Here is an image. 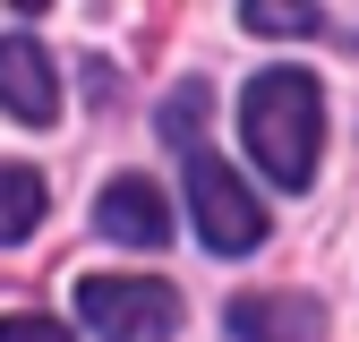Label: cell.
<instances>
[{
  "instance_id": "obj_2",
  "label": "cell",
  "mask_w": 359,
  "mask_h": 342,
  "mask_svg": "<svg viewBox=\"0 0 359 342\" xmlns=\"http://www.w3.org/2000/svg\"><path fill=\"white\" fill-rule=\"evenodd\" d=\"M77 317L103 342H171L180 334V291L146 274H86L77 282Z\"/></svg>"
},
{
  "instance_id": "obj_9",
  "label": "cell",
  "mask_w": 359,
  "mask_h": 342,
  "mask_svg": "<svg viewBox=\"0 0 359 342\" xmlns=\"http://www.w3.org/2000/svg\"><path fill=\"white\" fill-rule=\"evenodd\" d=\"M0 342H69V325H52V317H0Z\"/></svg>"
},
{
  "instance_id": "obj_4",
  "label": "cell",
  "mask_w": 359,
  "mask_h": 342,
  "mask_svg": "<svg viewBox=\"0 0 359 342\" xmlns=\"http://www.w3.org/2000/svg\"><path fill=\"white\" fill-rule=\"evenodd\" d=\"M95 231L111 248H163L171 240V205H163V189L146 180V171H120V180L103 189V205H95Z\"/></svg>"
},
{
  "instance_id": "obj_7",
  "label": "cell",
  "mask_w": 359,
  "mask_h": 342,
  "mask_svg": "<svg viewBox=\"0 0 359 342\" xmlns=\"http://www.w3.org/2000/svg\"><path fill=\"white\" fill-rule=\"evenodd\" d=\"M43 223V180L26 163H0V240H26Z\"/></svg>"
},
{
  "instance_id": "obj_3",
  "label": "cell",
  "mask_w": 359,
  "mask_h": 342,
  "mask_svg": "<svg viewBox=\"0 0 359 342\" xmlns=\"http://www.w3.org/2000/svg\"><path fill=\"white\" fill-rule=\"evenodd\" d=\"M189 205H197V231H205L214 256H248L265 240V205L240 189V171L214 146H189Z\"/></svg>"
},
{
  "instance_id": "obj_6",
  "label": "cell",
  "mask_w": 359,
  "mask_h": 342,
  "mask_svg": "<svg viewBox=\"0 0 359 342\" xmlns=\"http://www.w3.org/2000/svg\"><path fill=\"white\" fill-rule=\"evenodd\" d=\"M231 334L240 342H325V317L308 299H283V291H240L231 299Z\"/></svg>"
},
{
  "instance_id": "obj_1",
  "label": "cell",
  "mask_w": 359,
  "mask_h": 342,
  "mask_svg": "<svg viewBox=\"0 0 359 342\" xmlns=\"http://www.w3.org/2000/svg\"><path fill=\"white\" fill-rule=\"evenodd\" d=\"M240 128H248V154L274 171L283 189H299L308 171H317V146H325V103H317V77H308V69H265V77H248Z\"/></svg>"
},
{
  "instance_id": "obj_5",
  "label": "cell",
  "mask_w": 359,
  "mask_h": 342,
  "mask_svg": "<svg viewBox=\"0 0 359 342\" xmlns=\"http://www.w3.org/2000/svg\"><path fill=\"white\" fill-rule=\"evenodd\" d=\"M0 111H18L26 128L60 120V77H52V60H43L34 34H0Z\"/></svg>"
},
{
  "instance_id": "obj_8",
  "label": "cell",
  "mask_w": 359,
  "mask_h": 342,
  "mask_svg": "<svg viewBox=\"0 0 359 342\" xmlns=\"http://www.w3.org/2000/svg\"><path fill=\"white\" fill-rule=\"evenodd\" d=\"M257 34H308V26H317V9H274V0H248V9H240Z\"/></svg>"
}]
</instances>
